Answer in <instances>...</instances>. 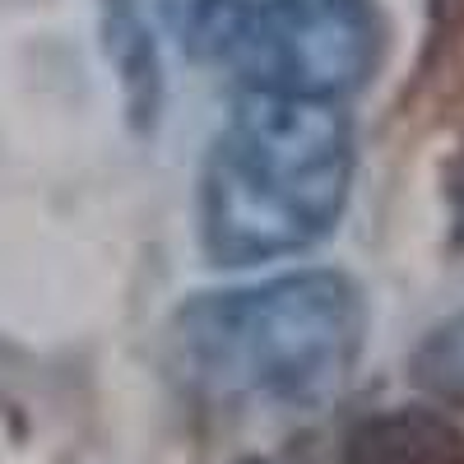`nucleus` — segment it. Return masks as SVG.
I'll return each instance as SVG.
<instances>
[{"label":"nucleus","instance_id":"nucleus-1","mask_svg":"<svg viewBox=\"0 0 464 464\" xmlns=\"http://www.w3.org/2000/svg\"><path fill=\"white\" fill-rule=\"evenodd\" d=\"M367 297L339 269L200 293L168 325L172 372L218 409L316 413L362 358Z\"/></svg>","mask_w":464,"mask_h":464},{"label":"nucleus","instance_id":"nucleus-2","mask_svg":"<svg viewBox=\"0 0 464 464\" xmlns=\"http://www.w3.org/2000/svg\"><path fill=\"white\" fill-rule=\"evenodd\" d=\"M343 102L242 93L200 177V242L214 265H265L325 242L353 190Z\"/></svg>","mask_w":464,"mask_h":464},{"label":"nucleus","instance_id":"nucleus-3","mask_svg":"<svg viewBox=\"0 0 464 464\" xmlns=\"http://www.w3.org/2000/svg\"><path fill=\"white\" fill-rule=\"evenodd\" d=\"M163 24L246 93L343 102L381 61L372 0H163Z\"/></svg>","mask_w":464,"mask_h":464},{"label":"nucleus","instance_id":"nucleus-4","mask_svg":"<svg viewBox=\"0 0 464 464\" xmlns=\"http://www.w3.org/2000/svg\"><path fill=\"white\" fill-rule=\"evenodd\" d=\"M343 464H464V422L428 404L381 409L348 432Z\"/></svg>","mask_w":464,"mask_h":464},{"label":"nucleus","instance_id":"nucleus-5","mask_svg":"<svg viewBox=\"0 0 464 464\" xmlns=\"http://www.w3.org/2000/svg\"><path fill=\"white\" fill-rule=\"evenodd\" d=\"M102 47L116 70L130 121L140 130L153 126L163 102V70H159V47H153L149 19L140 14V0H102Z\"/></svg>","mask_w":464,"mask_h":464},{"label":"nucleus","instance_id":"nucleus-6","mask_svg":"<svg viewBox=\"0 0 464 464\" xmlns=\"http://www.w3.org/2000/svg\"><path fill=\"white\" fill-rule=\"evenodd\" d=\"M464 47V0H428V47H422V80L446 74Z\"/></svg>","mask_w":464,"mask_h":464},{"label":"nucleus","instance_id":"nucleus-7","mask_svg":"<svg viewBox=\"0 0 464 464\" xmlns=\"http://www.w3.org/2000/svg\"><path fill=\"white\" fill-rule=\"evenodd\" d=\"M418 372L441 395L464 391V321H450L446 330H437L428 339V348H422V358H418Z\"/></svg>","mask_w":464,"mask_h":464},{"label":"nucleus","instance_id":"nucleus-8","mask_svg":"<svg viewBox=\"0 0 464 464\" xmlns=\"http://www.w3.org/2000/svg\"><path fill=\"white\" fill-rule=\"evenodd\" d=\"M232 464H269V459H260V455H246V459H232Z\"/></svg>","mask_w":464,"mask_h":464}]
</instances>
